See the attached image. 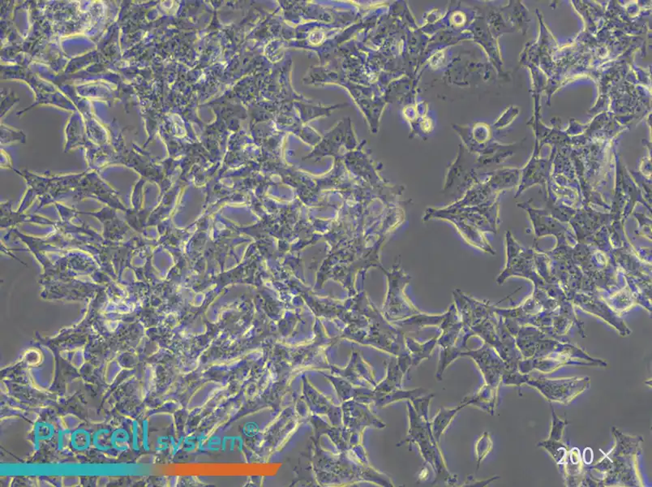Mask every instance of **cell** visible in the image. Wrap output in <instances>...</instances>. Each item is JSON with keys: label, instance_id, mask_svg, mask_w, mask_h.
Masks as SVG:
<instances>
[{"label": "cell", "instance_id": "cell-13", "mask_svg": "<svg viewBox=\"0 0 652 487\" xmlns=\"http://www.w3.org/2000/svg\"><path fill=\"white\" fill-rule=\"evenodd\" d=\"M434 397L433 394H427V395L414 398L413 400L410 401L412 402L414 410L423 419L430 421L428 420V408H430L432 399Z\"/></svg>", "mask_w": 652, "mask_h": 487}, {"label": "cell", "instance_id": "cell-6", "mask_svg": "<svg viewBox=\"0 0 652 487\" xmlns=\"http://www.w3.org/2000/svg\"><path fill=\"white\" fill-rule=\"evenodd\" d=\"M343 376L354 386L375 388L376 383L370 365L363 359L358 352H353L352 360L347 368L344 370Z\"/></svg>", "mask_w": 652, "mask_h": 487}, {"label": "cell", "instance_id": "cell-8", "mask_svg": "<svg viewBox=\"0 0 652 487\" xmlns=\"http://www.w3.org/2000/svg\"><path fill=\"white\" fill-rule=\"evenodd\" d=\"M428 393V390L423 388L414 389L412 390V391L411 390H410V391H404V390L402 389H395L387 393H378L374 391L372 402L375 403L377 408H383L396 401L403 400L412 401L414 398L427 395Z\"/></svg>", "mask_w": 652, "mask_h": 487}, {"label": "cell", "instance_id": "cell-12", "mask_svg": "<svg viewBox=\"0 0 652 487\" xmlns=\"http://www.w3.org/2000/svg\"><path fill=\"white\" fill-rule=\"evenodd\" d=\"M539 446L548 449V452L552 454L558 466H563V464L566 462V448L563 446V444L557 443L556 440L550 439V441L539 443Z\"/></svg>", "mask_w": 652, "mask_h": 487}, {"label": "cell", "instance_id": "cell-14", "mask_svg": "<svg viewBox=\"0 0 652 487\" xmlns=\"http://www.w3.org/2000/svg\"><path fill=\"white\" fill-rule=\"evenodd\" d=\"M492 446L490 437L488 433L483 435V437L479 440L477 446V452L478 457V468L481 465L483 457H486Z\"/></svg>", "mask_w": 652, "mask_h": 487}, {"label": "cell", "instance_id": "cell-11", "mask_svg": "<svg viewBox=\"0 0 652 487\" xmlns=\"http://www.w3.org/2000/svg\"><path fill=\"white\" fill-rule=\"evenodd\" d=\"M465 405L462 403V405L454 408V409L441 408L439 414H437L432 421L430 422L432 435L434 436L437 442H439L441 436L444 433L447 428H448L456 414H457L461 410L463 409Z\"/></svg>", "mask_w": 652, "mask_h": 487}, {"label": "cell", "instance_id": "cell-10", "mask_svg": "<svg viewBox=\"0 0 652 487\" xmlns=\"http://www.w3.org/2000/svg\"><path fill=\"white\" fill-rule=\"evenodd\" d=\"M496 397L497 387L488 385V386L481 388L477 395L465 398L462 403L465 406L468 405H476L492 414L493 409H495Z\"/></svg>", "mask_w": 652, "mask_h": 487}, {"label": "cell", "instance_id": "cell-7", "mask_svg": "<svg viewBox=\"0 0 652 487\" xmlns=\"http://www.w3.org/2000/svg\"><path fill=\"white\" fill-rule=\"evenodd\" d=\"M408 370L399 363L398 357H393L387 366V375L384 381L376 384L374 391L378 393H387L395 389H402L404 374Z\"/></svg>", "mask_w": 652, "mask_h": 487}, {"label": "cell", "instance_id": "cell-5", "mask_svg": "<svg viewBox=\"0 0 652 487\" xmlns=\"http://www.w3.org/2000/svg\"><path fill=\"white\" fill-rule=\"evenodd\" d=\"M462 356H470L476 361L486 377L488 385L495 387L499 381L503 370L502 361L498 359L492 347L487 345L476 351L463 352Z\"/></svg>", "mask_w": 652, "mask_h": 487}, {"label": "cell", "instance_id": "cell-3", "mask_svg": "<svg viewBox=\"0 0 652 487\" xmlns=\"http://www.w3.org/2000/svg\"><path fill=\"white\" fill-rule=\"evenodd\" d=\"M516 378L519 379L515 381V383L519 381L517 385L527 382L539 389V392H541L549 401L565 403L570 402L580 392H584L586 388H588L590 383L588 378L553 380L539 376L537 379H530L526 375L521 377L519 374H517Z\"/></svg>", "mask_w": 652, "mask_h": 487}, {"label": "cell", "instance_id": "cell-4", "mask_svg": "<svg viewBox=\"0 0 652 487\" xmlns=\"http://www.w3.org/2000/svg\"><path fill=\"white\" fill-rule=\"evenodd\" d=\"M344 411H345V424L357 445H361L363 432L367 426H374L380 429L385 428L386 425L384 422L372 414L369 403L354 400L348 401L344 403Z\"/></svg>", "mask_w": 652, "mask_h": 487}, {"label": "cell", "instance_id": "cell-9", "mask_svg": "<svg viewBox=\"0 0 652 487\" xmlns=\"http://www.w3.org/2000/svg\"><path fill=\"white\" fill-rule=\"evenodd\" d=\"M437 338L439 337H434L425 344H420L411 338H406L407 350L411 356L412 366L418 365L423 359H430L432 352L437 345Z\"/></svg>", "mask_w": 652, "mask_h": 487}, {"label": "cell", "instance_id": "cell-15", "mask_svg": "<svg viewBox=\"0 0 652 487\" xmlns=\"http://www.w3.org/2000/svg\"><path fill=\"white\" fill-rule=\"evenodd\" d=\"M566 424V421L558 419L553 410V428L550 438L549 439L551 440H560L563 434V430H564Z\"/></svg>", "mask_w": 652, "mask_h": 487}, {"label": "cell", "instance_id": "cell-2", "mask_svg": "<svg viewBox=\"0 0 652 487\" xmlns=\"http://www.w3.org/2000/svg\"><path fill=\"white\" fill-rule=\"evenodd\" d=\"M388 277L389 289L387 298L384 305V314L390 321L398 322L408 316H416L421 314L414 307L404 294L403 287L408 284L411 277L405 275L399 262L395 264L392 271L388 272L381 267Z\"/></svg>", "mask_w": 652, "mask_h": 487}, {"label": "cell", "instance_id": "cell-1", "mask_svg": "<svg viewBox=\"0 0 652 487\" xmlns=\"http://www.w3.org/2000/svg\"><path fill=\"white\" fill-rule=\"evenodd\" d=\"M407 406L410 428L406 437L397 446L416 443L425 462L430 464L436 472V479L432 485L455 486L458 482L457 476L452 475L447 468L443 456L437 446L439 442L432 435L430 421L418 415L411 401H408Z\"/></svg>", "mask_w": 652, "mask_h": 487}]
</instances>
